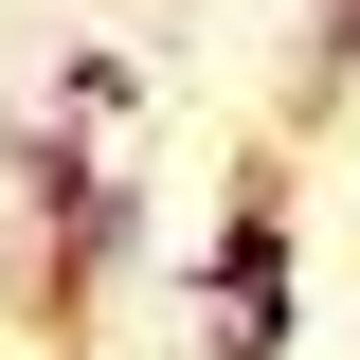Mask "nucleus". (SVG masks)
<instances>
[{"label": "nucleus", "instance_id": "3", "mask_svg": "<svg viewBox=\"0 0 360 360\" xmlns=\"http://www.w3.org/2000/svg\"><path fill=\"white\" fill-rule=\"evenodd\" d=\"M360 72V0H324V18H307V90H342Z\"/></svg>", "mask_w": 360, "mask_h": 360}, {"label": "nucleus", "instance_id": "1", "mask_svg": "<svg viewBox=\"0 0 360 360\" xmlns=\"http://www.w3.org/2000/svg\"><path fill=\"white\" fill-rule=\"evenodd\" d=\"M198 307H217V360H288V162H234V217L198 252Z\"/></svg>", "mask_w": 360, "mask_h": 360}, {"label": "nucleus", "instance_id": "2", "mask_svg": "<svg viewBox=\"0 0 360 360\" xmlns=\"http://www.w3.org/2000/svg\"><path fill=\"white\" fill-rule=\"evenodd\" d=\"M127 108H144L127 54H72V72H54V144H72V162H108V144H127Z\"/></svg>", "mask_w": 360, "mask_h": 360}]
</instances>
